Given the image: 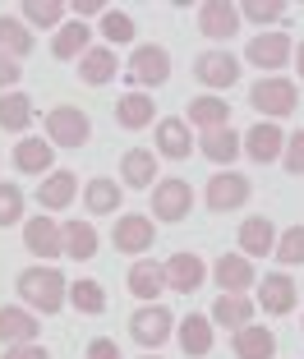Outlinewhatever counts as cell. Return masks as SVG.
Here are the masks:
<instances>
[{"mask_svg": "<svg viewBox=\"0 0 304 359\" xmlns=\"http://www.w3.org/2000/svg\"><path fill=\"white\" fill-rule=\"evenodd\" d=\"M14 290H19V299L28 309H42V313H60L65 299H70V281L60 276V267L51 263H37V267H23L19 281H14Z\"/></svg>", "mask_w": 304, "mask_h": 359, "instance_id": "1", "label": "cell"}, {"mask_svg": "<svg viewBox=\"0 0 304 359\" xmlns=\"http://www.w3.org/2000/svg\"><path fill=\"white\" fill-rule=\"evenodd\" d=\"M46 134H51V148H79L93 134V120L79 106H51L46 111Z\"/></svg>", "mask_w": 304, "mask_h": 359, "instance_id": "2", "label": "cell"}, {"mask_svg": "<svg viewBox=\"0 0 304 359\" xmlns=\"http://www.w3.org/2000/svg\"><path fill=\"white\" fill-rule=\"evenodd\" d=\"M249 102L258 106V111H267V116H291V111H300V93H295L291 79H258V83L249 88Z\"/></svg>", "mask_w": 304, "mask_h": 359, "instance_id": "3", "label": "cell"}, {"mask_svg": "<svg viewBox=\"0 0 304 359\" xmlns=\"http://www.w3.org/2000/svg\"><path fill=\"white\" fill-rule=\"evenodd\" d=\"M171 332H176V318H171L166 304H143L134 318H129V337H134L138 346H147V350H157Z\"/></svg>", "mask_w": 304, "mask_h": 359, "instance_id": "4", "label": "cell"}, {"mask_svg": "<svg viewBox=\"0 0 304 359\" xmlns=\"http://www.w3.org/2000/svg\"><path fill=\"white\" fill-rule=\"evenodd\" d=\"M189 208H194L189 180H157V184H152V217H161V222H185Z\"/></svg>", "mask_w": 304, "mask_h": 359, "instance_id": "5", "label": "cell"}, {"mask_svg": "<svg viewBox=\"0 0 304 359\" xmlns=\"http://www.w3.org/2000/svg\"><path fill=\"white\" fill-rule=\"evenodd\" d=\"M125 74L134 79V83H143V88H161L171 79V51L166 46H134Z\"/></svg>", "mask_w": 304, "mask_h": 359, "instance_id": "6", "label": "cell"}, {"mask_svg": "<svg viewBox=\"0 0 304 359\" xmlns=\"http://www.w3.org/2000/svg\"><path fill=\"white\" fill-rule=\"evenodd\" d=\"M199 32L212 37V42L235 37L240 32V5H231V0H203L199 5Z\"/></svg>", "mask_w": 304, "mask_h": 359, "instance_id": "7", "label": "cell"}, {"mask_svg": "<svg viewBox=\"0 0 304 359\" xmlns=\"http://www.w3.org/2000/svg\"><path fill=\"white\" fill-rule=\"evenodd\" d=\"M249 203V175L240 170H221V175L208 180V208L212 212H235Z\"/></svg>", "mask_w": 304, "mask_h": 359, "instance_id": "8", "label": "cell"}, {"mask_svg": "<svg viewBox=\"0 0 304 359\" xmlns=\"http://www.w3.org/2000/svg\"><path fill=\"white\" fill-rule=\"evenodd\" d=\"M152 240H157V231H152V217H143V212L120 217L116 231H111L116 254H147V249H152Z\"/></svg>", "mask_w": 304, "mask_h": 359, "instance_id": "9", "label": "cell"}, {"mask_svg": "<svg viewBox=\"0 0 304 359\" xmlns=\"http://www.w3.org/2000/svg\"><path fill=\"white\" fill-rule=\"evenodd\" d=\"M23 249L37 258H60L65 254V240H60V226L51 217H28L23 222Z\"/></svg>", "mask_w": 304, "mask_h": 359, "instance_id": "10", "label": "cell"}, {"mask_svg": "<svg viewBox=\"0 0 304 359\" xmlns=\"http://www.w3.org/2000/svg\"><path fill=\"white\" fill-rule=\"evenodd\" d=\"M244 55H249V65H258V69H282L295 55V46H291L286 32H258V37L244 46Z\"/></svg>", "mask_w": 304, "mask_h": 359, "instance_id": "11", "label": "cell"}, {"mask_svg": "<svg viewBox=\"0 0 304 359\" xmlns=\"http://www.w3.org/2000/svg\"><path fill=\"white\" fill-rule=\"evenodd\" d=\"M258 304H263V313L282 318V313H291V309L300 304V285H295V281H291L286 272H277V276H263Z\"/></svg>", "mask_w": 304, "mask_h": 359, "instance_id": "12", "label": "cell"}, {"mask_svg": "<svg viewBox=\"0 0 304 359\" xmlns=\"http://www.w3.org/2000/svg\"><path fill=\"white\" fill-rule=\"evenodd\" d=\"M194 74H199L203 88H231L235 79H240V65L226 51H203L199 60H194Z\"/></svg>", "mask_w": 304, "mask_h": 359, "instance_id": "13", "label": "cell"}, {"mask_svg": "<svg viewBox=\"0 0 304 359\" xmlns=\"http://www.w3.org/2000/svg\"><path fill=\"white\" fill-rule=\"evenodd\" d=\"M282 148H286V134L272 125V120H258V125L244 134V152H249L258 166H267V161H277L282 157Z\"/></svg>", "mask_w": 304, "mask_h": 359, "instance_id": "14", "label": "cell"}, {"mask_svg": "<svg viewBox=\"0 0 304 359\" xmlns=\"http://www.w3.org/2000/svg\"><path fill=\"white\" fill-rule=\"evenodd\" d=\"M74 194H79V175H74V170H51V175L37 184V203H42L46 212H65L74 203Z\"/></svg>", "mask_w": 304, "mask_h": 359, "instance_id": "15", "label": "cell"}, {"mask_svg": "<svg viewBox=\"0 0 304 359\" xmlns=\"http://www.w3.org/2000/svg\"><path fill=\"white\" fill-rule=\"evenodd\" d=\"M203 276H208V267H203L199 254H171L166 263V290H180V295H189V290H199Z\"/></svg>", "mask_w": 304, "mask_h": 359, "instance_id": "16", "label": "cell"}, {"mask_svg": "<svg viewBox=\"0 0 304 359\" xmlns=\"http://www.w3.org/2000/svg\"><path fill=\"white\" fill-rule=\"evenodd\" d=\"M14 170H23V175H51L55 170V148L42 143V138L14 143Z\"/></svg>", "mask_w": 304, "mask_h": 359, "instance_id": "17", "label": "cell"}, {"mask_svg": "<svg viewBox=\"0 0 304 359\" xmlns=\"http://www.w3.org/2000/svg\"><path fill=\"white\" fill-rule=\"evenodd\" d=\"M212 276H217V285L226 290V295H240V290L253 285V263L244 254H221L217 267H212Z\"/></svg>", "mask_w": 304, "mask_h": 359, "instance_id": "18", "label": "cell"}, {"mask_svg": "<svg viewBox=\"0 0 304 359\" xmlns=\"http://www.w3.org/2000/svg\"><path fill=\"white\" fill-rule=\"evenodd\" d=\"M199 152H203L208 161H217V166H231V161L244 152V138L235 134L231 125H226V129H208V134L199 138Z\"/></svg>", "mask_w": 304, "mask_h": 359, "instance_id": "19", "label": "cell"}, {"mask_svg": "<svg viewBox=\"0 0 304 359\" xmlns=\"http://www.w3.org/2000/svg\"><path fill=\"white\" fill-rule=\"evenodd\" d=\"M120 180H125L129 189H152V180H157V152L152 148H129L125 161H120Z\"/></svg>", "mask_w": 304, "mask_h": 359, "instance_id": "20", "label": "cell"}, {"mask_svg": "<svg viewBox=\"0 0 304 359\" xmlns=\"http://www.w3.org/2000/svg\"><path fill=\"white\" fill-rule=\"evenodd\" d=\"M212 341H217V332H212V318L208 313H189L185 323H180V350L194 359L212 355Z\"/></svg>", "mask_w": 304, "mask_h": 359, "instance_id": "21", "label": "cell"}, {"mask_svg": "<svg viewBox=\"0 0 304 359\" xmlns=\"http://www.w3.org/2000/svg\"><path fill=\"white\" fill-rule=\"evenodd\" d=\"M277 249V226L267 222V217H249V222L240 226V254L249 258H263V254H272Z\"/></svg>", "mask_w": 304, "mask_h": 359, "instance_id": "22", "label": "cell"}, {"mask_svg": "<svg viewBox=\"0 0 304 359\" xmlns=\"http://www.w3.org/2000/svg\"><path fill=\"white\" fill-rule=\"evenodd\" d=\"M166 290V267L161 263H152V258H138L134 267H129V295H138V299H152Z\"/></svg>", "mask_w": 304, "mask_h": 359, "instance_id": "23", "label": "cell"}, {"mask_svg": "<svg viewBox=\"0 0 304 359\" xmlns=\"http://www.w3.org/2000/svg\"><path fill=\"white\" fill-rule=\"evenodd\" d=\"M194 148H199V143H194V134H189L185 120H161V125H157V157L185 161Z\"/></svg>", "mask_w": 304, "mask_h": 359, "instance_id": "24", "label": "cell"}, {"mask_svg": "<svg viewBox=\"0 0 304 359\" xmlns=\"http://www.w3.org/2000/svg\"><path fill=\"white\" fill-rule=\"evenodd\" d=\"M88 42H93V28H88V23H79V19H70L51 37V55H55V60H84V55H88Z\"/></svg>", "mask_w": 304, "mask_h": 359, "instance_id": "25", "label": "cell"}, {"mask_svg": "<svg viewBox=\"0 0 304 359\" xmlns=\"http://www.w3.org/2000/svg\"><path fill=\"white\" fill-rule=\"evenodd\" d=\"M231 346H235V359H272L277 355V332L272 327H253L249 323V327L235 332Z\"/></svg>", "mask_w": 304, "mask_h": 359, "instance_id": "26", "label": "cell"}, {"mask_svg": "<svg viewBox=\"0 0 304 359\" xmlns=\"http://www.w3.org/2000/svg\"><path fill=\"white\" fill-rule=\"evenodd\" d=\"M37 341V318L28 309H0V346H28Z\"/></svg>", "mask_w": 304, "mask_h": 359, "instance_id": "27", "label": "cell"}, {"mask_svg": "<svg viewBox=\"0 0 304 359\" xmlns=\"http://www.w3.org/2000/svg\"><path fill=\"white\" fill-rule=\"evenodd\" d=\"M185 125H199L203 134H208V129H226L231 125V106L221 102V97H194V102H189V120Z\"/></svg>", "mask_w": 304, "mask_h": 359, "instance_id": "28", "label": "cell"}, {"mask_svg": "<svg viewBox=\"0 0 304 359\" xmlns=\"http://www.w3.org/2000/svg\"><path fill=\"white\" fill-rule=\"evenodd\" d=\"M116 51H111V46H88V55L84 60H79V79H84V83H93V88H102V83H111V79H116Z\"/></svg>", "mask_w": 304, "mask_h": 359, "instance_id": "29", "label": "cell"}, {"mask_svg": "<svg viewBox=\"0 0 304 359\" xmlns=\"http://www.w3.org/2000/svg\"><path fill=\"white\" fill-rule=\"evenodd\" d=\"M152 111H157V106H152L147 93H125L116 102V125L120 129H147L152 125Z\"/></svg>", "mask_w": 304, "mask_h": 359, "instance_id": "30", "label": "cell"}, {"mask_svg": "<svg viewBox=\"0 0 304 359\" xmlns=\"http://www.w3.org/2000/svg\"><path fill=\"white\" fill-rule=\"evenodd\" d=\"M208 318H212V323H221V327L240 332V327H249V323H253V299L249 295H221L217 304H212Z\"/></svg>", "mask_w": 304, "mask_h": 359, "instance_id": "31", "label": "cell"}, {"mask_svg": "<svg viewBox=\"0 0 304 359\" xmlns=\"http://www.w3.org/2000/svg\"><path fill=\"white\" fill-rule=\"evenodd\" d=\"M32 97L23 93H0V129H10V134H23L32 125Z\"/></svg>", "mask_w": 304, "mask_h": 359, "instance_id": "32", "label": "cell"}, {"mask_svg": "<svg viewBox=\"0 0 304 359\" xmlns=\"http://www.w3.org/2000/svg\"><path fill=\"white\" fill-rule=\"evenodd\" d=\"M60 240H65V258L88 263V258L97 254V231H93V222H70V226H60Z\"/></svg>", "mask_w": 304, "mask_h": 359, "instance_id": "33", "label": "cell"}, {"mask_svg": "<svg viewBox=\"0 0 304 359\" xmlns=\"http://www.w3.org/2000/svg\"><path fill=\"white\" fill-rule=\"evenodd\" d=\"M120 184L116 180H88V189H84V203H88V212L93 217H111V212L120 208Z\"/></svg>", "mask_w": 304, "mask_h": 359, "instance_id": "34", "label": "cell"}, {"mask_svg": "<svg viewBox=\"0 0 304 359\" xmlns=\"http://www.w3.org/2000/svg\"><path fill=\"white\" fill-rule=\"evenodd\" d=\"M0 51L10 55V60H23V55H32V32L23 28L19 19H10V14H0Z\"/></svg>", "mask_w": 304, "mask_h": 359, "instance_id": "35", "label": "cell"}, {"mask_svg": "<svg viewBox=\"0 0 304 359\" xmlns=\"http://www.w3.org/2000/svg\"><path fill=\"white\" fill-rule=\"evenodd\" d=\"M65 14H70V5H60V0H28L23 5V19L32 23V28H65Z\"/></svg>", "mask_w": 304, "mask_h": 359, "instance_id": "36", "label": "cell"}, {"mask_svg": "<svg viewBox=\"0 0 304 359\" xmlns=\"http://www.w3.org/2000/svg\"><path fill=\"white\" fill-rule=\"evenodd\" d=\"M70 304L79 309V313H106V290H102V281H93V276L74 281L70 285Z\"/></svg>", "mask_w": 304, "mask_h": 359, "instance_id": "37", "label": "cell"}, {"mask_svg": "<svg viewBox=\"0 0 304 359\" xmlns=\"http://www.w3.org/2000/svg\"><path fill=\"white\" fill-rule=\"evenodd\" d=\"M106 37V46H111V51H116V46H129L134 42V19H129L125 10H106L102 14V28H97Z\"/></svg>", "mask_w": 304, "mask_h": 359, "instance_id": "38", "label": "cell"}, {"mask_svg": "<svg viewBox=\"0 0 304 359\" xmlns=\"http://www.w3.org/2000/svg\"><path fill=\"white\" fill-rule=\"evenodd\" d=\"M277 258H282L286 267H295V263H304V226H291L286 235H277V249H272Z\"/></svg>", "mask_w": 304, "mask_h": 359, "instance_id": "39", "label": "cell"}, {"mask_svg": "<svg viewBox=\"0 0 304 359\" xmlns=\"http://www.w3.org/2000/svg\"><path fill=\"white\" fill-rule=\"evenodd\" d=\"M14 222H23V189L19 184H0V226H14Z\"/></svg>", "mask_w": 304, "mask_h": 359, "instance_id": "40", "label": "cell"}, {"mask_svg": "<svg viewBox=\"0 0 304 359\" xmlns=\"http://www.w3.org/2000/svg\"><path fill=\"white\" fill-rule=\"evenodd\" d=\"M240 19L277 23V19H286V5H282V0H244V5H240Z\"/></svg>", "mask_w": 304, "mask_h": 359, "instance_id": "41", "label": "cell"}, {"mask_svg": "<svg viewBox=\"0 0 304 359\" xmlns=\"http://www.w3.org/2000/svg\"><path fill=\"white\" fill-rule=\"evenodd\" d=\"M282 161H286V170H291V175H304V134H291V138H286Z\"/></svg>", "mask_w": 304, "mask_h": 359, "instance_id": "42", "label": "cell"}, {"mask_svg": "<svg viewBox=\"0 0 304 359\" xmlns=\"http://www.w3.org/2000/svg\"><path fill=\"white\" fill-rule=\"evenodd\" d=\"M23 79V69H19V60H10V55L0 51V93H10L14 83Z\"/></svg>", "mask_w": 304, "mask_h": 359, "instance_id": "43", "label": "cell"}, {"mask_svg": "<svg viewBox=\"0 0 304 359\" xmlns=\"http://www.w3.org/2000/svg\"><path fill=\"white\" fill-rule=\"evenodd\" d=\"M88 359H120V346L111 337H97L93 346H88Z\"/></svg>", "mask_w": 304, "mask_h": 359, "instance_id": "44", "label": "cell"}, {"mask_svg": "<svg viewBox=\"0 0 304 359\" xmlns=\"http://www.w3.org/2000/svg\"><path fill=\"white\" fill-rule=\"evenodd\" d=\"M106 14V0H79V5H74V19L84 23V19H102Z\"/></svg>", "mask_w": 304, "mask_h": 359, "instance_id": "45", "label": "cell"}, {"mask_svg": "<svg viewBox=\"0 0 304 359\" xmlns=\"http://www.w3.org/2000/svg\"><path fill=\"white\" fill-rule=\"evenodd\" d=\"M5 359H46V350L37 346V341H28V346H5Z\"/></svg>", "mask_w": 304, "mask_h": 359, "instance_id": "46", "label": "cell"}, {"mask_svg": "<svg viewBox=\"0 0 304 359\" xmlns=\"http://www.w3.org/2000/svg\"><path fill=\"white\" fill-rule=\"evenodd\" d=\"M295 65H300V79H304V42H300V51H295Z\"/></svg>", "mask_w": 304, "mask_h": 359, "instance_id": "47", "label": "cell"}, {"mask_svg": "<svg viewBox=\"0 0 304 359\" xmlns=\"http://www.w3.org/2000/svg\"><path fill=\"white\" fill-rule=\"evenodd\" d=\"M143 359H157V355H143Z\"/></svg>", "mask_w": 304, "mask_h": 359, "instance_id": "48", "label": "cell"}]
</instances>
